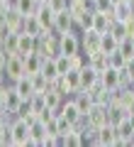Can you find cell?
I'll return each instance as SVG.
<instances>
[{"mask_svg": "<svg viewBox=\"0 0 134 147\" xmlns=\"http://www.w3.org/2000/svg\"><path fill=\"white\" fill-rule=\"evenodd\" d=\"M12 86H15V91H17V93L22 96V98H32V96L37 93V91H34V84H32V76H29V74L20 76V79H17L15 84H12Z\"/></svg>", "mask_w": 134, "mask_h": 147, "instance_id": "cell-15", "label": "cell"}, {"mask_svg": "<svg viewBox=\"0 0 134 147\" xmlns=\"http://www.w3.org/2000/svg\"><path fill=\"white\" fill-rule=\"evenodd\" d=\"M47 5L54 12H61V10H68V0H47Z\"/></svg>", "mask_w": 134, "mask_h": 147, "instance_id": "cell-30", "label": "cell"}, {"mask_svg": "<svg viewBox=\"0 0 134 147\" xmlns=\"http://www.w3.org/2000/svg\"><path fill=\"white\" fill-rule=\"evenodd\" d=\"M25 25V15L20 10H7V30L5 32H22Z\"/></svg>", "mask_w": 134, "mask_h": 147, "instance_id": "cell-18", "label": "cell"}, {"mask_svg": "<svg viewBox=\"0 0 134 147\" xmlns=\"http://www.w3.org/2000/svg\"><path fill=\"white\" fill-rule=\"evenodd\" d=\"M7 125H10V123H7V118L3 115V113H0V135H3V132L7 130Z\"/></svg>", "mask_w": 134, "mask_h": 147, "instance_id": "cell-33", "label": "cell"}, {"mask_svg": "<svg viewBox=\"0 0 134 147\" xmlns=\"http://www.w3.org/2000/svg\"><path fill=\"white\" fill-rule=\"evenodd\" d=\"M44 100H47V105H49L51 110H56V113H59V108L63 105V100H66V96H63L61 91L56 88V86H49V88L44 91Z\"/></svg>", "mask_w": 134, "mask_h": 147, "instance_id": "cell-14", "label": "cell"}, {"mask_svg": "<svg viewBox=\"0 0 134 147\" xmlns=\"http://www.w3.org/2000/svg\"><path fill=\"white\" fill-rule=\"evenodd\" d=\"M100 84H103L107 91L122 88V74H119V69H115V66H107L103 74H100Z\"/></svg>", "mask_w": 134, "mask_h": 147, "instance_id": "cell-7", "label": "cell"}, {"mask_svg": "<svg viewBox=\"0 0 134 147\" xmlns=\"http://www.w3.org/2000/svg\"><path fill=\"white\" fill-rule=\"evenodd\" d=\"M37 20H39V25L44 27V30H51L54 27V20H56V12L51 10V7L47 5V3H39V7H37Z\"/></svg>", "mask_w": 134, "mask_h": 147, "instance_id": "cell-11", "label": "cell"}, {"mask_svg": "<svg viewBox=\"0 0 134 147\" xmlns=\"http://www.w3.org/2000/svg\"><path fill=\"white\" fill-rule=\"evenodd\" d=\"M7 84V76H5V71H0V86H5Z\"/></svg>", "mask_w": 134, "mask_h": 147, "instance_id": "cell-34", "label": "cell"}, {"mask_svg": "<svg viewBox=\"0 0 134 147\" xmlns=\"http://www.w3.org/2000/svg\"><path fill=\"white\" fill-rule=\"evenodd\" d=\"M10 137H12V145L15 147H25V145H29V123L25 120V118H20V115H15L10 120Z\"/></svg>", "mask_w": 134, "mask_h": 147, "instance_id": "cell-1", "label": "cell"}, {"mask_svg": "<svg viewBox=\"0 0 134 147\" xmlns=\"http://www.w3.org/2000/svg\"><path fill=\"white\" fill-rule=\"evenodd\" d=\"M93 145H107V147H117V127H115V125H110V123H105V125L98 130V135H95Z\"/></svg>", "mask_w": 134, "mask_h": 147, "instance_id": "cell-6", "label": "cell"}, {"mask_svg": "<svg viewBox=\"0 0 134 147\" xmlns=\"http://www.w3.org/2000/svg\"><path fill=\"white\" fill-rule=\"evenodd\" d=\"M37 7H39V3H37V0H17L15 10H20L22 15H34Z\"/></svg>", "mask_w": 134, "mask_h": 147, "instance_id": "cell-24", "label": "cell"}, {"mask_svg": "<svg viewBox=\"0 0 134 147\" xmlns=\"http://www.w3.org/2000/svg\"><path fill=\"white\" fill-rule=\"evenodd\" d=\"M59 49H61V54H68V57L81 54V52H83V47H81V34H78L76 30H73V32H66V34L61 37V42H59Z\"/></svg>", "mask_w": 134, "mask_h": 147, "instance_id": "cell-3", "label": "cell"}, {"mask_svg": "<svg viewBox=\"0 0 134 147\" xmlns=\"http://www.w3.org/2000/svg\"><path fill=\"white\" fill-rule=\"evenodd\" d=\"M0 5H3V0H0Z\"/></svg>", "mask_w": 134, "mask_h": 147, "instance_id": "cell-37", "label": "cell"}, {"mask_svg": "<svg viewBox=\"0 0 134 147\" xmlns=\"http://www.w3.org/2000/svg\"><path fill=\"white\" fill-rule=\"evenodd\" d=\"M124 74H127V79H129V84L134 86V57L132 59H127V64H124V69H122Z\"/></svg>", "mask_w": 134, "mask_h": 147, "instance_id": "cell-31", "label": "cell"}, {"mask_svg": "<svg viewBox=\"0 0 134 147\" xmlns=\"http://www.w3.org/2000/svg\"><path fill=\"white\" fill-rule=\"evenodd\" d=\"M100 81V71L98 69H93L90 64H85V66L81 69V91H88L90 86H95Z\"/></svg>", "mask_w": 134, "mask_h": 147, "instance_id": "cell-12", "label": "cell"}, {"mask_svg": "<svg viewBox=\"0 0 134 147\" xmlns=\"http://www.w3.org/2000/svg\"><path fill=\"white\" fill-rule=\"evenodd\" d=\"M117 49H119V39L112 34V32H105L103 39H100V52L112 54V52H117Z\"/></svg>", "mask_w": 134, "mask_h": 147, "instance_id": "cell-20", "label": "cell"}, {"mask_svg": "<svg viewBox=\"0 0 134 147\" xmlns=\"http://www.w3.org/2000/svg\"><path fill=\"white\" fill-rule=\"evenodd\" d=\"M100 39H103V34L100 32H95L93 27L90 30H83L81 32V47H83V54H95L100 52Z\"/></svg>", "mask_w": 134, "mask_h": 147, "instance_id": "cell-2", "label": "cell"}, {"mask_svg": "<svg viewBox=\"0 0 134 147\" xmlns=\"http://www.w3.org/2000/svg\"><path fill=\"white\" fill-rule=\"evenodd\" d=\"M115 127H117V147H122V145L127 147L129 145V137L134 135V123L129 120V115H127L119 125H115Z\"/></svg>", "mask_w": 134, "mask_h": 147, "instance_id": "cell-13", "label": "cell"}, {"mask_svg": "<svg viewBox=\"0 0 134 147\" xmlns=\"http://www.w3.org/2000/svg\"><path fill=\"white\" fill-rule=\"evenodd\" d=\"M22 32H27V34H32V37H39L41 32H44V27L39 25L37 15H25V25H22Z\"/></svg>", "mask_w": 134, "mask_h": 147, "instance_id": "cell-19", "label": "cell"}, {"mask_svg": "<svg viewBox=\"0 0 134 147\" xmlns=\"http://www.w3.org/2000/svg\"><path fill=\"white\" fill-rule=\"evenodd\" d=\"M107 61H110V66H115V69H124V64H127V59H124V54L119 52H112V54H107Z\"/></svg>", "mask_w": 134, "mask_h": 147, "instance_id": "cell-28", "label": "cell"}, {"mask_svg": "<svg viewBox=\"0 0 134 147\" xmlns=\"http://www.w3.org/2000/svg\"><path fill=\"white\" fill-rule=\"evenodd\" d=\"M90 3H93V0H90Z\"/></svg>", "mask_w": 134, "mask_h": 147, "instance_id": "cell-38", "label": "cell"}, {"mask_svg": "<svg viewBox=\"0 0 134 147\" xmlns=\"http://www.w3.org/2000/svg\"><path fill=\"white\" fill-rule=\"evenodd\" d=\"M85 140H83V132H81V125H76L73 130L66 132V147H83Z\"/></svg>", "mask_w": 134, "mask_h": 147, "instance_id": "cell-22", "label": "cell"}, {"mask_svg": "<svg viewBox=\"0 0 134 147\" xmlns=\"http://www.w3.org/2000/svg\"><path fill=\"white\" fill-rule=\"evenodd\" d=\"M54 30L61 32V34H66V32H73V30H76V20H73L71 10H61V12H56V20H54Z\"/></svg>", "mask_w": 134, "mask_h": 147, "instance_id": "cell-8", "label": "cell"}, {"mask_svg": "<svg viewBox=\"0 0 134 147\" xmlns=\"http://www.w3.org/2000/svg\"><path fill=\"white\" fill-rule=\"evenodd\" d=\"M41 74H44V76H47L49 81H56L59 76H61V74H59V69H56V57H47L44 59V64H41Z\"/></svg>", "mask_w": 134, "mask_h": 147, "instance_id": "cell-21", "label": "cell"}, {"mask_svg": "<svg viewBox=\"0 0 134 147\" xmlns=\"http://www.w3.org/2000/svg\"><path fill=\"white\" fill-rule=\"evenodd\" d=\"M37 3H47V0H37Z\"/></svg>", "mask_w": 134, "mask_h": 147, "instance_id": "cell-36", "label": "cell"}, {"mask_svg": "<svg viewBox=\"0 0 134 147\" xmlns=\"http://www.w3.org/2000/svg\"><path fill=\"white\" fill-rule=\"evenodd\" d=\"M112 22H115L112 12H103V10H95V17H93V30H95V32H100V34L110 32Z\"/></svg>", "mask_w": 134, "mask_h": 147, "instance_id": "cell-10", "label": "cell"}, {"mask_svg": "<svg viewBox=\"0 0 134 147\" xmlns=\"http://www.w3.org/2000/svg\"><path fill=\"white\" fill-rule=\"evenodd\" d=\"M7 59H10V54H7L5 49H3V52H0V71H5V64H7Z\"/></svg>", "mask_w": 134, "mask_h": 147, "instance_id": "cell-32", "label": "cell"}, {"mask_svg": "<svg viewBox=\"0 0 134 147\" xmlns=\"http://www.w3.org/2000/svg\"><path fill=\"white\" fill-rule=\"evenodd\" d=\"M17 39H20V32H5V52L7 54H17Z\"/></svg>", "mask_w": 134, "mask_h": 147, "instance_id": "cell-25", "label": "cell"}, {"mask_svg": "<svg viewBox=\"0 0 134 147\" xmlns=\"http://www.w3.org/2000/svg\"><path fill=\"white\" fill-rule=\"evenodd\" d=\"M37 47V37L27 34V32H20V39H17V54L20 57H27V54H32Z\"/></svg>", "mask_w": 134, "mask_h": 147, "instance_id": "cell-16", "label": "cell"}, {"mask_svg": "<svg viewBox=\"0 0 134 147\" xmlns=\"http://www.w3.org/2000/svg\"><path fill=\"white\" fill-rule=\"evenodd\" d=\"M5 76H7V84H15L20 76H25V59L20 54H10L5 64Z\"/></svg>", "mask_w": 134, "mask_h": 147, "instance_id": "cell-4", "label": "cell"}, {"mask_svg": "<svg viewBox=\"0 0 134 147\" xmlns=\"http://www.w3.org/2000/svg\"><path fill=\"white\" fill-rule=\"evenodd\" d=\"M119 52L124 54V59L134 57V37H124L122 42H119Z\"/></svg>", "mask_w": 134, "mask_h": 147, "instance_id": "cell-26", "label": "cell"}, {"mask_svg": "<svg viewBox=\"0 0 134 147\" xmlns=\"http://www.w3.org/2000/svg\"><path fill=\"white\" fill-rule=\"evenodd\" d=\"M112 17H115V20H119V22L134 17L132 0H115V5H112Z\"/></svg>", "mask_w": 134, "mask_h": 147, "instance_id": "cell-9", "label": "cell"}, {"mask_svg": "<svg viewBox=\"0 0 134 147\" xmlns=\"http://www.w3.org/2000/svg\"><path fill=\"white\" fill-rule=\"evenodd\" d=\"M32 84H34V91H37V93H44V91L51 86V81L39 71V74H32Z\"/></svg>", "mask_w": 134, "mask_h": 147, "instance_id": "cell-23", "label": "cell"}, {"mask_svg": "<svg viewBox=\"0 0 134 147\" xmlns=\"http://www.w3.org/2000/svg\"><path fill=\"white\" fill-rule=\"evenodd\" d=\"M3 47H5V32H0V52H3Z\"/></svg>", "mask_w": 134, "mask_h": 147, "instance_id": "cell-35", "label": "cell"}, {"mask_svg": "<svg viewBox=\"0 0 134 147\" xmlns=\"http://www.w3.org/2000/svg\"><path fill=\"white\" fill-rule=\"evenodd\" d=\"M115 0H93V10H103V12H112Z\"/></svg>", "mask_w": 134, "mask_h": 147, "instance_id": "cell-29", "label": "cell"}, {"mask_svg": "<svg viewBox=\"0 0 134 147\" xmlns=\"http://www.w3.org/2000/svg\"><path fill=\"white\" fill-rule=\"evenodd\" d=\"M59 113H61L66 120H71L73 125H83V120H85V118H83V113H81V108H78L76 100H73V96H68V98L63 100V105L59 108Z\"/></svg>", "mask_w": 134, "mask_h": 147, "instance_id": "cell-5", "label": "cell"}, {"mask_svg": "<svg viewBox=\"0 0 134 147\" xmlns=\"http://www.w3.org/2000/svg\"><path fill=\"white\" fill-rule=\"evenodd\" d=\"M25 59V74H39L41 71V64H44V57L41 54H37V52H32V54H27V57H22Z\"/></svg>", "mask_w": 134, "mask_h": 147, "instance_id": "cell-17", "label": "cell"}, {"mask_svg": "<svg viewBox=\"0 0 134 147\" xmlns=\"http://www.w3.org/2000/svg\"><path fill=\"white\" fill-rule=\"evenodd\" d=\"M56 69H59V74H61V76H63V74H68V71H71V57H68V54H59V57H56Z\"/></svg>", "mask_w": 134, "mask_h": 147, "instance_id": "cell-27", "label": "cell"}]
</instances>
